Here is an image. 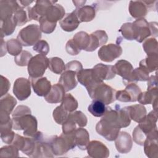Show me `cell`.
I'll return each instance as SVG.
<instances>
[{"mask_svg":"<svg viewBox=\"0 0 158 158\" xmlns=\"http://www.w3.org/2000/svg\"><path fill=\"white\" fill-rule=\"evenodd\" d=\"M41 38V31L40 26L31 24L22 28L18 33L17 40L24 46L35 45Z\"/></svg>","mask_w":158,"mask_h":158,"instance_id":"5","label":"cell"},{"mask_svg":"<svg viewBox=\"0 0 158 158\" xmlns=\"http://www.w3.org/2000/svg\"><path fill=\"white\" fill-rule=\"evenodd\" d=\"M86 89L91 99L99 101L105 105H109L116 100L115 93L117 91L103 81L96 83Z\"/></svg>","mask_w":158,"mask_h":158,"instance_id":"2","label":"cell"},{"mask_svg":"<svg viewBox=\"0 0 158 158\" xmlns=\"http://www.w3.org/2000/svg\"><path fill=\"white\" fill-rule=\"evenodd\" d=\"M73 2L75 4L76 8H77L82 6H84V4L86 2V1H73Z\"/></svg>","mask_w":158,"mask_h":158,"instance_id":"60","label":"cell"},{"mask_svg":"<svg viewBox=\"0 0 158 158\" xmlns=\"http://www.w3.org/2000/svg\"><path fill=\"white\" fill-rule=\"evenodd\" d=\"M73 40L80 50L86 51L89 47L90 43V37L89 35L85 31H81L77 33L73 36Z\"/></svg>","mask_w":158,"mask_h":158,"instance_id":"32","label":"cell"},{"mask_svg":"<svg viewBox=\"0 0 158 158\" xmlns=\"http://www.w3.org/2000/svg\"><path fill=\"white\" fill-rule=\"evenodd\" d=\"M132 23L135 33V40L138 43H142L150 36H153L149 22L145 19H136Z\"/></svg>","mask_w":158,"mask_h":158,"instance_id":"10","label":"cell"},{"mask_svg":"<svg viewBox=\"0 0 158 158\" xmlns=\"http://www.w3.org/2000/svg\"><path fill=\"white\" fill-rule=\"evenodd\" d=\"M88 110L94 117H102L106 110V105L98 100H93L88 107Z\"/></svg>","mask_w":158,"mask_h":158,"instance_id":"37","label":"cell"},{"mask_svg":"<svg viewBox=\"0 0 158 158\" xmlns=\"http://www.w3.org/2000/svg\"><path fill=\"white\" fill-rule=\"evenodd\" d=\"M157 54L148 56L146 58L139 62V67H143L149 73L152 72L157 69Z\"/></svg>","mask_w":158,"mask_h":158,"instance_id":"35","label":"cell"},{"mask_svg":"<svg viewBox=\"0 0 158 158\" xmlns=\"http://www.w3.org/2000/svg\"><path fill=\"white\" fill-rule=\"evenodd\" d=\"M78 81L86 88H88L93 85L101 83L98 82L94 78L92 72V69H81L80 70L76 75Z\"/></svg>","mask_w":158,"mask_h":158,"instance_id":"28","label":"cell"},{"mask_svg":"<svg viewBox=\"0 0 158 158\" xmlns=\"http://www.w3.org/2000/svg\"><path fill=\"white\" fill-rule=\"evenodd\" d=\"M17 24L14 19V17L1 20V36L2 38L5 36L11 35L15 27Z\"/></svg>","mask_w":158,"mask_h":158,"instance_id":"34","label":"cell"},{"mask_svg":"<svg viewBox=\"0 0 158 158\" xmlns=\"http://www.w3.org/2000/svg\"><path fill=\"white\" fill-rule=\"evenodd\" d=\"M118 31L126 40L130 41L135 40V33L133 23L127 22L123 23Z\"/></svg>","mask_w":158,"mask_h":158,"instance_id":"41","label":"cell"},{"mask_svg":"<svg viewBox=\"0 0 158 158\" xmlns=\"http://www.w3.org/2000/svg\"><path fill=\"white\" fill-rule=\"evenodd\" d=\"M157 89H149L147 91L141 92L137 98V101L142 105L152 104L153 102L157 99Z\"/></svg>","mask_w":158,"mask_h":158,"instance_id":"36","label":"cell"},{"mask_svg":"<svg viewBox=\"0 0 158 158\" xmlns=\"http://www.w3.org/2000/svg\"><path fill=\"white\" fill-rule=\"evenodd\" d=\"M115 146L117 151L121 154L129 152L133 146V141L130 134L126 131L119 132L115 139Z\"/></svg>","mask_w":158,"mask_h":158,"instance_id":"17","label":"cell"},{"mask_svg":"<svg viewBox=\"0 0 158 158\" xmlns=\"http://www.w3.org/2000/svg\"><path fill=\"white\" fill-rule=\"evenodd\" d=\"M13 93L19 100H25L31 94V82L25 78H18L14 81Z\"/></svg>","mask_w":158,"mask_h":158,"instance_id":"11","label":"cell"},{"mask_svg":"<svg viewBox=\"0 0 158 158\" xmlns=\"http://www.w3.org/2000/svg\"><path fill=\"white\" fill-rule=\"evenodd\" d=\"M10 84L8 79L4 76H1L0 79V89H1V96L2 97L4 95L6 94L9 89Z\"/></svg>","mask_w":158,"mask_h":158,"instance_id":"55","label":"cell"},{"mask_svg":"<svg viewBox=\"0 0 158 158\" xmlns=\"http://www.w3.org/2000/svg\"><path fill=\"white\" fill-rule=\"evenodd\" d=\"M65 69L74 71L77 73L80 70L83 69V66L80 62L77 60H72L66 64Z\"/></svg>","mask_w":158,"mask_h":158,"instance_id":"56","label":"cell"},{"mask_svg":"<svg viewBox=\"0 0 158 158\" xmlns=\"http://www.w3.org/2000/svg\"><path fill=\"white\" fill-rule=\"evenodd\" d=\"M76 75V72L70 70H65L62 73L59 80V83L63 86L65 91L72 90L77 86L78 82Z\"/></svg>","mask_w":158,"mask_h":158,"instance_id":"20","label":"cell"},{"mask_svg":"<svg viewBox=\"0 0 158 158\" xmlns=\"http://www.w3.org/2000/svg\"><path fill=\"white\" fill-rule=\"evenodd\" d=\"M13 17L17 26H22L28 22L30 21L27 8L25 9L20 5H19L15 10Z\"/></svg>","mask_w":158,"mask_h":158,"instance_id":"33","label":"cell"},{"mask_svg":"<svg viewBox=\"0 0 158 158\" xmlns=\"http://www.w3.org/2000/svg\"><path fill=\"white\" fill-rule=\"evenodd\" d=\"M76 145L81 150L86 149L89 143V135L88 131L83 128H76L73 131Z\"/></svg>","mask_w":158,"mask_h":158,"instance_id":"30","label":"cell"},{"mask_svg":"<svg viewBox=\"0 0 158 158\" xmlns=\"http://www.w3.org/2000/svg\"><path fill=\"white\" fill-rule=\"evenodd\" d=\"M157 89V75H152L148 80V90Z\"/></svg>","mask_w":158,"mask_h":158,"instance_id":"57","label":"cell"},{"mask_svg":"<svg viewBox=\"0 0 158 158\" xmlns=\"http://www.w3.org/2000/svg\"><path fill=\"white\" fill-rule=\"evenodd\" d=\"M33 49L43 55H47L49 51V46L45 40L38 41L33 47Z\"/></svg>","mask_w":158,"mask_h":158,"instance_id":"49","label":"cell"},{"mask_svg":"<svg viewBox=\"0 0 158 158\" xmlns=\"http://www.w3.org/2000/svg\"><path fill=\"white\" fill-rule=\"evenodd\" d=\"M65 49L67 52L72 56H76L81 51L73 39H70L67 42L65 45Z\"/></svg>","mask_w":158,"mask_h":158,"instance_id":"52","label":"cell"},{"mask_svg":"<svg viewBox=\"0 0 158 158\" xmlns=\"http://www.w3.org/2000/svg\"><path fill=\"white\" fill-rule=\"evenodd\" d=\"M65 15V9L63 6L56 3L49 7L44 17L50 22L57 23V21L61 20Z\"/></svg>","mask_w":158,"mask_h":158,"instance_id":"25","label":"cell"},{"mask_svg":"<svg viewBox=\"0 0 158 158\" xmlns=\"http://www.w3.org/2000/svg\"><path fill=\"white\" fill-rule=\"evenodd\" d=\"M49 69L56 74H60L65 69V65L63 60L58 57H53L49 59Z\"/></svg>","mask_w":158,"mask_h":158,"instance_id":"38","label":"cell"},{"mask_svg":"<svg viewBox=\"0 0 158 158\" xmlns=\"http://www.w3.org/2000/svg\"><path fill=\"white\" fill-rule=\"evenodd\" d=\"M146 137L147 135L144 132H143L137 125L133 131V138L134 141L138 145L143 146Z\"/></svg>","mask_w":158,"mask_h":158,"instance_id":"50","label":"cell"},{"mask_svg":"<svg viewBox=\"0 0 158 158\" xmlns=\"http://www.w3.org/2000/svg\"><path fill=\"white\" fill-rule=\"evenodd\" d=\"M57 3L56 1L48 0H38L36 1L35 5L32 7H28L27 11L30 20H35L36 21L45 16L46 11L49 6Z\"/></svg>","mask_w":158,"mask_h":158,"instance_id":"9","label":"cell"},{"mask_svg":"<svg viewBox=\"0 0 158 158\" xmlns=\"http://www.w3.org/2000/svg\"><path fill=\"white\" fill-rule=\"evenodd\" d=\"M7 52L12 56H16L22 51V45L17 39H10L6 42Z\"/></svg>","mask_w":158,"mask_h":158,"instance_id":"42","label":"cell"},{"mask_svg":"<svg viewBox=\"0 0 158 158\" xmlns=\"http://www.w3.org/2000/svg\"><path fill=\"white\" fill-rule=\"evenodd\" d=\"M90 43L86 51L92 52L99 46L105 44L108 40L107 33L104 30H96L89 35Z\"/></svg>","mask_w":158,"mask_h":158,"instance_id":"21","label":"cell"},{"mask_svg":"<svg viewBox=\"0 0 158 158\" xmlns=\"http://www.w3.org/2000/svg\"><path fill=\"white\" fill-rule=\"evenodd\" d=\"M157 121V110H153L151 111L144 118L138 123L139 128L147 136L154 129L157 128L156 123Z\"/></svg>","mask_w":158,"mask_h":158,"instance_id":"19","label":"cell"},{"mask_svg":"<svg viewBox=\"0 0 158 158\" xmlns=\"http://www.w3.org/2000/svg\"><path fill=\"white\" fill-rule=\"evenodd\" d=\"M65 89L59 83L54 84L51 86L49 93L44 96L46 102L50 104L59 103L62 101L65 96Z\"/></svg>","mask_w":158,"mask_h":158,"instance_id":"24","label":"cell"},{"mask_svg":"<svg viewBox=\"0 0 158 158\" xmlns=\"http://www.w3.org/2000/svg\"><path fill=\"white\" fill-rule=\"evenodd\" d=\"M98 54L99 58L101 60L110 62L121 56L122 48L118 44L110 43L107 45H103L99 49Z\"/></svg>","mask_w":158,"mask_h":158,"instance_id":"8","label":"cell"},{"mask_svg":"<svg viewBox=\"0 0 158 158\" xmlns=\"http://www.w3.org/2000/svg\"><path fill=\"white\" fill-rule=\"evenodd\" d=\"M157 133V128H156L148 135L143 144L144 153L149 158L158 157Z\"/></svg>","mask_w":158,"mask_h":158,"instance_id":"12","label":"cell"},{"mask_svg":"<svg viewBox=\"0 0 158 158\" xmlns=\"http://www.w3.org/2000/svg\"><path fill=\"white\" fill-rule=\"evenodd\" d=\"M101 119L119 128L127 127L131 123V118L127 110L125 107H121L119 105H115L114 109L110 107H106V112Z\"/></svg>","mask_w":158,"mask_h":158,"instance_id":"1","label":"cell"},{"mask_svg":"<svg viewBox=\"0 0 158 158\" xmlns=\"http://www.w3.org/2000/svg\"><path fill=\"white\" fill-rule=\"evenodd\" d=\"M12 128L16 130H23L25 136L33 137L38 131L37 120L31 114L12 117Z\"/></svg>","mask_w":158,"mask_h":158,"instance_id":"4","label":"cell"},{"mask_svg":"<svg viewBox=\"0 0 158 158\" xmlns=\"http://www.w3.org/2000/svg\"><path fill=\"white\" fill-rule=\"evenodd\" d=\"M32 54L27 51H22L19 55L14 57V62L19 66L28 65L30 60L32 57Z\"/></svg>","mask_w":158,"mask_h":158,"instance_id":"47","label":"cell"},{"mask_svg":"<svg viewBox=\"0 0 158 158\" xmlns=\"http://www.w3.org/2000/svg\"><path fill=\"white\" fill-rule=\"evenodd\" d=\"M31 110L29 107L24 105H20L16 107L15 110L12 114V117L22 116L27 114H31Z\"/></svg>","mask_w":158,"mask_h":158,"instance_id":"54","label":"cell"},{"mask_svg":"<svg viewBox=\"0 0 158 158\" xmlns=\"http://www.w3.org/2000/svg\"><path fill=\"white\" fill-rule=\"evenodd\" d=\"M74 10L80 22H90L96 16V7L94 5H84Z\"/></svg>","mask_w":158,"mask_h":158,"instance_id":"23","label":"cell"},{"mask_svg":"<svg viewBox=\"0 0 158 158\" xmlns=\"http://www.w3.org/2000/svg\"><path fill=\"white\" fill-rule=\"evenodd\" d=\"M141 92V90L137 85L130 83L127 85L125 89L116 91L115 99L124 102H136Z\"/></svg>","mask_w":158,"mask_h":158,"instance_id":"7","label":"cell"},{"mask_svg":"<svg viewBox=\"0 0 158 158\" xmlns=\"http://www.w3.org/2000/svg\"><path fill=\"white\" fill-rule=\"evenodd\" d=\"M127 110L131 120L139 123L146 115V109L142 104H135L125 107Z\"/></svg>","mask_w":158,"mask_h":158,"instance_id":"29","label":"cell"},{"mask_svg":"<svg viewBox=\"0 0 158 158\" xmlns=\"http://www.w3.org/2000/svg\"><path fill=\"white\" fill-rule=\"evenodd\" d=\"M149 79V72L141 67L133 69L131 74L132 83L138 81H145Z\"/></svg>","mask_w":158,"mask_h":158,"instance_id":"44","label":"cell"},{"mask_svg":"<svg viewBox=\"0 0 158 158\" xmlns=\"http://www.w3.org/2000/svg\"><path fill=\"white\" fill-rule=\"evenodd\" d=\"M77 128V123L68 116L67 120L62 124V132L67 134L73 132Z\"/></svg>","mask_w":158,"mask_h":158,"instance_id":"51","label":"cell"},{"mask_svg":"<svg viewBox=\"0 0 158 158\" xmlns=\"http://www.w3.org/2000/svg\"><path fill=\"white\" fill-rule=\"evenodd\" d=\"M6 43L4 41V40H3V39H2V38H1V57H2L3 56L6 55V52L7 51V48H6V47L4 48V47H5V46H6Z\"/></svg>","mask_w":158,"mask_h":158,"instance_id":"59","label":"cell"},{"mask_svg":"<svg viewBox=\"0 0 158 158\" xmlns=\"http://www.w3.org/2000/svg\"><path fill=\"white\" fill-rule=\"evenodd\" d=\"M80 23L75 10L67 14L64 17L59 21V25L64 31L70 32L76 30Z\"/></svg>","mask_w":158,"mask_h":158,"instance_id":"22","label":"cell"},{"mask_svg":"<svg viewBox=\"0 0 158 158\" xmlns=\"http://www.w3.org/2000/svg\"><path fill=\"white\" fill-rule=\"evenodd\" d=\"M33 1H20L19 2L21 4V6L23 7H27L28 5H30L31 3H32Z\"/></svg>","mask_w":158,"mask_h":158,"instance_id":"61","label":"cell"},{"mask_svg":"<svg viewBox=\"0 0 158 158\" xmlns=\"http://www.w3.org/2000/svg\"><path fill=\"white\" fill-rule=\"evenodd\" d=\"M146 4L148 11L154 10L156 11L157 9V1H143Z\"/></svg>","mask_w":158,"mask_h":158,"instance_id":"58","label":"cell"},{"mask_svg":"<svg viewBox=\"0 0 158 158\" xmlns=\"http://www.w3.org/2000/svg\"><path fill=\"white\" fill-rule=\"evenodd\" d=\"M25 143H26V136L23 137L18 134H15V136L11 144L16 146L19 149V150L22 151L25 147Z\"/></svg>","mask_w":158,"mask_h":158,"instance_id":"53","label":"cell"},{"mask_svg":"<svg viewBox=\"0 0 158 158\" xmlns=\"http://www.w3.org/2000/svg\"><path fill=\"white\" fill-rule=\"evenodd\" d=\"M120 130V128L112 126L102 119H101L96 125L97 133L109 141H114L116 139Z\"/></svg>","mask_w":158,"mask_h":158,"instance_id":"13","label":"cell"},{"mask_svg":"<svg viewBox=\"0 0 158 158\" xmlns=\"http://www.w3.org/2000/svg\"><path fill=\"white\" fill-rule=\"evenodd\" d=\"M34 92L39 96H45L51 89V82L46 77L33 78L29 77Z\"/></svg>","mask_w":158,"mask_h":158,"instance_id":"18","label":"cell"},{"mask_svg":"<svg viewBox=\"0 0 158 158\" xmlns=\"http://www.w3.org/2000/svg\"><path fill=\"white\" fill-rule=\"evenodd\" d=\"M113 66L115 74L122 77L123 82L125 85L132 83L131 74L133 67L130 62L126 60H119Z\"/></svg>","mask_w":158,"mask_h":158,"instance_id":"14","label":"cell"},{"mask_svg":"<svg viewBox=\"0 0 158 158\" xmlns=\"http://www.w3.org/2000/svg\"><path fill=\"white\" fill-rule=\"evenodd\" d=\"M39 23L41 31L46 34L51 33L56 27V23L50 22L44 17L40 19Z\"/></svg>","mask_w":158,"mask_h":158,"instance_id":"48","label":"cell"},{"mask_svg":"<svg viewBox=\"0 0 158 158\" xmlns=\"http://www.w3.org/2000/svg\"><path fill=\"white\" fill-rule=\"evenodd\" d=\"M49 59L46 56L39 54L31 57L28 64L29 77L37 78L42 77L48 67Z\"/></svg>","mask_w":158,"mask_h":158,"instance_id":"6","label":"cell"},{"mask_svg":"<svg viewBox=\"0 0 158 158\" xmlns=\"http://www.w3.org/2000/svg\"><path fill=\"white\" fill-rule=\"evenodd\" d=\"M128 10L131 16L137 19L143 18L148 12L143 1H130Z\"/></svg>","mask_w":158,"mask_h":158,"instance_id":"26","label":"cell"},{"mask_svg":"<svg viewBox=\"0 0 158 158\" xmlns=\"http://www.w3.org/2000/svg\"><path fill=\"white\" fill-rule=\"evenodd\" d=\"M17 104L16 99L10 94H6L1 99L0 111L7 113L10 115Z\"/></svg>","mask_w":158,"mask_h":158,"instance_id":"31","label":"cell"},{"mask_svg":"<svg viewBox=\"0 0 158 158\" xmlns=\"http://www.w3.org/2000/svg\"><path fill=\"white\" fill-rule=\"evenodd\" d=\"M50 137V143L54 156H61L75 148L76 141L73 133H62L59 136L53 135Z\"/></svg>","mask_w":158,"mask_h":158,"instance_id":"3","label":"cell"},{"mask_svg":"<svg viewBox=\"0 0 158 158\" xmlns=\"http://www.w3.org/2000/svg\"><path fill=\"white\" fill-rule=\"evenodd\" d=\"M93 75L98 82H102L104 80H111L115 76L114 66L99 63L92 69Z\"/></svg>","mask_w":158,"mask_h":158,"instance_id":"15","label":"cell"},{"mask_svg":"<svg viewBox=\"0 0 158 158\" xmlns=\"http://www.w3.org/2000/svg\"><path fill=\"white\" fill-rule=\"evenodd\" d=\"M69 117H70L80 127H83L87 125V117L81 111L77 110L72 112L69 114Z\"/></svg>","mask_w":158,"mask_h":158,"instance_id":"46","label":"cell"},{"mask_svg":"<svg viewBox=\"0 0 158 158\" xmlns=\"http://www.w3.org/2000/svg\"><path fill=\"white\" fill-rule=\"evenodd\" d=\"M87 152L90 157L107 158L109 156V151L102 142L93 140L89 143L86 148Z\"/></svg>","mask_w":158,"mask_h":158,"instance_id":"16","label":"cell"},{"mask_svg":"<svg viewBox=\"0 0 158 158\" xmlns=\"http://www.w3.org/2000/svg\"><path fill=\"white\" fill-rule=\"evenodd\" d=\"M19 149L14 145L10 144L5 146L0 149V156L1 157H19Z\"/></svg>","mask_w":158,"mask_h":158,"instance_id":"45","label":"cell"},{"mask_svg":"<svg viewBox=\"0 0 158 158\" xmlns=\"http://www.w3.org/2000/svg\"><path fill=\"white\" fill-rule=\"evenodd\" d=\"M60 106L69 113H71L77 109L78 101L71 94L68 93L65 95Z\"/></svg>","mask_w":158,"mask_h":158,"instance_id":"39","label":"cell"},{"mask_svg":"<svg viewBox=\"0 0 158 158\" xmlns=\"http://www.w3.org/2000/svg\"><path fill=\"white\" fill-rule=\"evenodd\" d=\"M19 6V2L16 1L1 0L0 1L1 20L13 17L14 12Z\"/></svg>","mask_w":158,"mask_h":158,"instance_id":"27","label":"cell"},{"mask_svg":"<svg viewBox=\"0 0 158 158\" xmlns=\"http://www.w3.org/2000/svg\"><path fill=\"white\" fill-rule=\"evenodd\" d=\"M67 111H66L61 106H57L53 111L52 116L55 122L58 124H63V123L67 120L69 115Z\"/></svg>","mask_w":158,"mask_h":158,"instance_id":"43","label":"cell"},{"mask_svg":"<svg viewBox=\"0 0 158 158\" xmlns=\"http://www.w3.org/2000/svg\"><path fill=\"white\" fill-rule=\"evenodd\" d=\"M158 43L156 38H146L143 44V48L144 52L148 56H152L157 54Z\"/></svg>","mask_w":158,"mask_h":158,"instance_id":"40","label":"cell"}]
</instances>
